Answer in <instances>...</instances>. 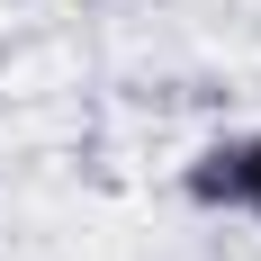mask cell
<instances>
[{
	"label": "cell",
	"mask_w": 261,
	"mask_h": 261,
	"mask_svg": "<svg viewBox=\"0 0 261 261\" xmlns=\"http://www.w3.org/2000/svg\"><path fill=\"white\" fill-rule=\"evenodd\" d=\"M189 198L243 216V225H261V126L225 135V144H207V153L189 162Z\"/></svg>",
	"instance_id": "1"
}]
</instances>
